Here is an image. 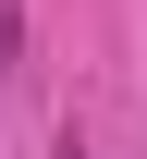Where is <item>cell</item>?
<instances>
[{
  "mask_svg": "<svg viewBox=\"0 0 147 159\" xmlns=\"http://www.w3.org/2000/svg\"><path fill=\"white\" fill-rule=\"evenodd\" d=\"M25 49H37V37H25V12L0 0V74H25Z\"/></svg>",
  "mask_w": 147,
  "mask_h": 159,
  "instance_id": "1",
  "label": "cell"
},
{
  "mask_svg": "<svg viewBox=\"0 0 147 159\" xmlns=\"http://www.w3.org/2000/svg\"><path fill=\"white\" fill-rule=\"evenodd\" d=\"M49 159H86V135H74V122H62V135H49Z\"/></svg>",
  "mask_w": 147,
  "mask_h": 159,
  "instance_id": "2",
  "label": "cell"
}]
</instances>
